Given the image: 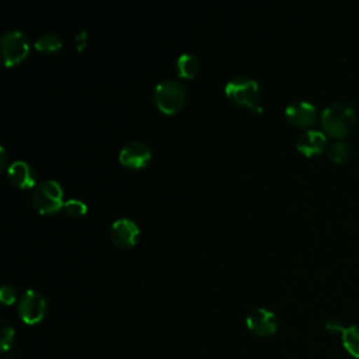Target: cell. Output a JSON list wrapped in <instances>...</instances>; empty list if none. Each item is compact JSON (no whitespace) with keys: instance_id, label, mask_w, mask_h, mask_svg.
<instances>
[{"instance_id":"cell-4","label":"cell","mask_w":359,"mask_h":359,"mask_svg":"<svg viewBox=\"0 0 359 359\" xmlns=\"http://www.w3.org/2000/svg\"><path fill=\"white\" fill-rule=\"evenodd\" d=\"M32 203L41 215H53L63 208V189L55 180L39 182L32 194Z\"/></svg>"},{"instance_id":"cell-9","label":"cell","mask_w":359,"mask_h":359,"mask_svg":"<svg viewBox=\"0 0 359 359\" xmlns=\"http://www.w3.org/2000/svg\"><path fill=\"white\" fill-rule=\"evenodd\" d=\"M285 115L287 121L296 126V128H310L317 122L318 114L314 104L304 101V100H296L292 101L286 109Z\"/></svg>"},{"instance_id":"cell-3","label":"cell","mask_w":359,"mask_h":359,"mask_svg":"<svg viewBox=\"0 0 359 359\" xmlns=\"http://www.w3.org/2000/svg\"><path fill=\"white\" fill-rule=\"evenodd\" d=\"M153 97L157 108L163 114L172 115L184 107L187 100V90L180 81L167 79L156 84Z\"/></svg>"},{"instance_id":"cell-11","label":"cell","mask_w":359,"mask_h":359,"mask_svg":"<svg viewBox=\"0 0 359 359\" xmlns=\"http://www.w3.org/2000/svg\"><path fill=\"white\" fill-rule=\"evenodd\" d=\"M296 147L306 157L317 156L325 150L327 136L323 130L309 129L299 136V139L296 142Z\"/></svg>"},{"instance_id":"cell-15","label":"cell","mask_w":359,"mask_h":359,"mask_svg":"<svg viewBox=\"0 0 359 359\" xmlns=\"http://www.w3.org/2000/svg\"><path fill=\"white\" fill-rule=\"evenodd\" d=\"M35 48L42 52H55L62 48V39L55 32H43L36 38Z\"/></svg>"},{"instance_id":"cell-20","label":"cell","mask_w":359,"mask_h":359,"mask_svg":"<svg viewBox=\"0 0 359 359\" xmlns=\"http://www.w3.org/2000/svg\"><path fill=\"white\" fill-rule=\"evenodd\" d=\"M325 328H327V331H330V332H332V334H335V332L342 334V331L345 330V327H344L338 320H330V321L325 324Z\"/></svg>"},{"instance_id":"cell-7","label":"cell","mask_w":359,"mask_h":359,"mask_svg":"<svg viewBox=\"0 0 359 359\" xmlns=\"http://www.w3.org/2000/svg\"><path fill=\"white\" fill-rule=\"evenodd\" d=\"M245 325L254 335L259 338H268L276 332L278 320L271 310L265 307H257L248 313Z\"/></svg>"},{"instance_id":"cell-16","label":"cell","mask_w":359,"mask_h":359,"mask_svg":"<svg viewBox=\"0 0 359 359\" xmlns=\"http://www.w3.org/2000/svg\"><path fill=\"white\" fill-rule=\"evenodd\" d=\"M327 153H328V157L331 161L337 163V164H342L345 163L349 156H351V147L344 140H337L334 143H331L327 149Z\"/></svg>"},{"instance_id":"cell-14","label":"cell","mask_w":359,"mask_h":359,"mask_svg":"<svg viewBox=\"0 0 359 359\" xmlns=\"http://www.w3.org/2000/svg\"><path fill=\"white\" fill-rule=\"evenodd\" d=\"M341 338L345 351L355 359H359V325L345 327Z\"/></svg>"},{"instance_id":"cell-1","label":"cell","mask_w":359,"mask_h":359,"mask_svg":"<svg viewBox=\"0 0 359 359\" xmlns=\"http://www.w3.org/2000/svg\"><path fill=\"white\" fill-rule=\"evenodd\" d=\"M356 123L355 108L345 101H335L321 112V125L325 133L342 140Z\"/></svg>"},{"instance_id":"cell-2","label":"cell","mask_w":359,"mask_h":359,"mask_svg":"<svg viewBox=\"0 0 359 359\" xmlns=\"http://www.w3.org/2000/svg\"><path fill=\"white\" fill-rule=\"evenodd\" d=\"M226 97L236 105L250 108L254 114L262 112L261 91L258 83L247 76H236L224 86Z\"/></svg>"},{"instance_id":"cell-13","label":"cell","mask_w":359,"mask_h":359,"mask_svg":"<svg viewBox=\"0 0 359 359\" xmlns=\"http://www.w3.org/2000/svg\"><path fill=\"white\" fill-rule=\"evenodd\" d=\"M201 69V62L194 53H182L177 59V74L181 79H194Z\"/></svg>"},{"instance_id":"cell-17","label":"cell","mask_w":359,"mask_h":359,"mask_svg":"<svg viewBox=\"0 0 359 359\" xmlns=\"http://www.w3.org/2000/svg\"><path fill=\"white\" fill-rule=\"evenodd\" d=\"M63 209H65L66 215L70 216V217H81L87 212V205L83 201H80V199L72 198V199H67L65 202Z\"/></svg>"},{"instance_id":"cell-6","label":"cell","mask_w":359,"mask_h":359,"mask_svg":"<svg viewBox=\"0 0 359 359\" xmlns=\"http://www.w3.org/2000/svg\"><path fill=\"white\" fill-rule=\"evenodd\" d=\"M18 314L28 325L41 323L46 314V299L38 290H25L18 300Z\"/></svg>"},{"instance_id":"cell-8","label":"cell","mask_w":359,"mask_h":359,"mask_svg":"<svg viewBox=\"0 0 359 359\" xmlns=\"http://www.w3.org/2000/svg\"><path fill=\"white\" fill-rule=\"evenodd\" d=\"M118 157L122 165L139 170L149 164L151 158V150L146 143L140 140H132L121 149Z\"/></svg>"},{"instance_id":"cell-21","label":"cell","mask_w":359,"mask_h":359,"mask_svg":"<svg viewBox=\"0 0 359 359\" xmlns=\"http://www.w3.org/2000/svg\"><path fill=\"white\" fill-rule=\"evenodd\" d=\"M0 151H1V167L6 168V163H7V151L4 147H0Z\"/></svg>"},{"instance_id":"cell-5","label":"cell","mask_w":359,"mask_h":359,"mask_svg":"<svg viewBox=\"0 0 359 359\" xmlns=\"http://www.w3.org/2000/svg\"><path fill=\"white\" fill-rule=\"evenodd\" d=\"M0 46L7 67L18 65L29 53V41L20 29L7 31L0 39Z\"/></svg>"},{"instance_id":"cell-12","label":"cell","mask_w":359,"mask_h":359,"mask_svg":"<svg viewBox=\"0 0 359 359\" xmlns=\"http://www.w3.org/2000/svg\"><path fill=\"white\" fill-rule=\"evenodd\" d=\"M7 174H8L10 182L20 189L32 188L36 182L35 170L32 168L31 164H28L24 160H17L11 163L7 168Z\"/></svg>"},{"instance_id":"cell-19","label":"cell","mask_w":359,"mask_h":359,"mask_svg":"<svg viewBox=\"0 0 359 359\" xmlns=\"http://www.w3.org/2000/svg\"><path fill=\"white\" fill-rule=\"evenodd\" d=\"M0 300L3 304H13L17 300V289L13 285L4 283L0 287Z\"/></svg>"},{"instance_id":"cell-18","label":"cell","mask_w":359,"mask_h":359,"mask_svg":"<svg viewBox=\"0 0 359 359\" xmlns=\"http://www.w3.org/2000/svg\"><path fill=\"white\" fill-rule=\"evenodd\" d=\"M14 328L13 325L7 321V320H1V351L3 353H6L8 349H11L13 342H14Z\"/></svg>"},{"instance_id":"cell-10","label":"cell","mask_w":359,"mask_h":359,"mask_svg":"<svg viewBox=\"0 0 359 359\" xmlns=\"http://www.w3.org/2000/svg\"><path fill=\"white\" fill-rule=\"evenodd\" d=\"M140 230L136 222L128 217L116 219L111 226V240L121 248H129L136 244Z\"/></svg>"}]
</instances>
